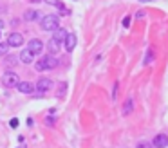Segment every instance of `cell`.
<instances>
[{"instance_id": "1", "label": "cell", "mask_w": 168, "mask_h": 148, "mask_svg": "<svg viewBox=\"0 0 168 148\" xmlns=\"http://www.w3.org/2000/svg\"><path fill=\"white\" fill-rule=\"evenodd\" d=\"M35 67H36V71H51V69H56L58 67V60L54 58L52 54H49V56H44V58H40L35 63Z\"/></svg>"}, {"instance_id": "2", "label": "cell", "mask_w": 168, "mask_h": 148, "mask_svg": "<svg viewBox=\"0 0 168 148\" xmlns=\"http://www.w3.org/2000/svg\"><path fill=\"white\" fill-rule=\"evenodd\" d=\"M40 27H42V31H49V33H52V31H56L60 27V18L56 15L44 16V20L40 22Z\"/></svg>"}, {"instance_id": "3", "label": "cell", "mask_w": 168, "mask_h": 148, "mask_svg": "<svg viewBox=\"0 0 168 148\" xmlns=\"http://www.w3.org/2000/svg\"><path fill=\"white\" fill-rule=\"evenodd\" d=\"M18 83H20V80H18V74L15 71H8L2 76V85L8 89H15V87H18Z\"/></svg>"}, {"instance_id": "4", "label": "cell", "mask_w": 168, "mask_h": 148, "mask_svg": "<svg viewBox=\"0 0 168 148\" xmlns=\"http://www.w3.org/2000/svg\"><path fill=\"white\" fill-rule=\"evenodd\" d=\"M8 45L9 47H20V45H24V36L20 34V33H11L8 36Z\"/></svg>"}, {"instance_id": "5", "label": "cell", "mask_w": 168, "mask_h": 148, "mask_svg": "<svg viewBox=\"0 0 168 148\" xmlns=\"http://www.w3.org/2000/svg\"><path fill=\"white\" fill-rule=\"evenodd\" d=\"M52 89V82L49 78H40L36 82V90L38 92H49Z\"/></svg>"}, {"instance_id": "6", "label": "cell", "mask_w": 168, "mask_h": 148, "mask_svg": "<svg viewBox=\"0 0 168 148\" xmlns=\"http://www.w3.org/2000/svg\"><path fill=\"white\" fill-rule=\"evenodd\" d=\"M27 49L36 56V54H40V52L44 51V42H40L38 38H33V40H29V47Z\"/></svg>"}, {"instance_id": "7", "label": "cell", "mask_w": 168, "mask_h": 148, "mask_svg": "<svg viewBox=\"0 0 168 148\" xmlns=\"http://www.w3.org/2000/svg\"><path fill=\"white\" fill-rule=\"evenodd\" d=\"M63 42H65V51L73 52L74 47H76V34H74V33H67V36H65Z\"/></svg>"}, {"instance_id": "8", "label": "cell", "mask_w": 168, "mask_h": 148, "mask_svg": "<svg viewBox=\"0 0 168 148\" xmlns=\"http://www.w3.org/2000/svg\"><path fill=\"white\" fill-rule=\"evenodd\" d=\"M18 60H20L22 63H25V65H29V63H33V61H35V54H33L29 49H24V51L20 52Z\"/></svg>"}, {"instance_id": "9", "label": "cell", "mask_w": 168, "mask_h": 148, "mask_svg": "<svg viewBox=\"0 0 168 148\" xmlns=\"http://www.w3.org/2000/svg\"><path fill=\"white\" fill-rule=\"evenodd\" d=\"M154 146L155 148H166L168 146V135H165V134H157V135L154 137Z\"/></svg>"}, {"instance_id": "10", "label": "cell", "mask_w": 168, "mask_h": 148, "mask_svg": "<svg viewBox=\"0 0 168 148\" xmlns=\"http://www.w3.org/2000/svg\"><path fill=\"white\" fill-rule=\"evenodd\" d=\"M16 89L20 90L22 94H33V92H35V85H33L31 82H20Z\"/></svg>"}, {"instance_id": "11", "label": "cell", "mask_w": 168, "mask_h": 148, "mask_svg": "<svg viewBox=\"0 0 168 148\" xmlns=\"http://www.w3.org/2000/svg\"><path fill=\"white\" fill-rule=\"evenodd\" d=\"M54 34H52V40L56 42V44H62L63 40H65V36H67V31L63 29V27H58L56 31H52Z\"/></svg>"}, {"instance_id": "12", "label": "cell", "mask_w": 168, "mask_h": 148, "mask_svg": "<svg viewBox=\"0 0 168 148\" xmlns=\"http://www.w3.org/2000/svg\"><path fill=\"white\" fill-rule=\"evenodd\" d=\"M38 16H40V13L35 11V9H29V11H25V13H24V18H25L27 22H36Z\"/></svg>"}, {"instance_id": "13", "label": "cell", "mask_w": 168, "mask_h": 148, "mask_svg": "<svg viewBox=\"0 0 168 148\" xmlns=\"http://www.w3.org/2000/svg\"><path fill=\"white\" fill-rule=\"evenodd\" d=\"M47 51H49V54H52V56H54V54H58V51H60V44H56V42H54V40H49V42H47Z\"/></svg>"}, {"instance_id": "14", "label": "cell", "mask_w": 168, "mask_h": 148, "mask_svg": "<svg viewBox=\"0 0 168 148\" xmlns=\"http://www.w3.org/2000/svg\"><path fill=\"white\" fill-rule=\"evenodd\" d=\"M134 101H132V99H127V101H125V107H123V114L125 116H128V114H130L132 112V108H134Z\"/></svg>"}, {"instance_id": "15", "label": "cell", "mask_w": 168, "mask_h": 148, "mask_svg": "<svg viewBox=\"0 0 168 148\" xmlns=\"http://www.w3.org/2000/svg\"><path fill=\"white\" fill-rule=\"evenodd\" d=\"M152 61H154V51H152V47H148V49H146V58H145L143 63L148 65V63H152Z\"/></svg>"}, {"instance_id": "16", "label": "cell", "mask_w": 168, "mask_h": 148, "mask_svg": "<svg viewBox=\"0 0 168 148\" xmlns=\"http://www.w3.org/2000/svg\"><path fill=\"white\" fill-rule=\"evenodd\" d=\"M8 51H9L8 42H6V44H4V42H0V56H6V54H8Z\"/></svg>"}, {"instance_id": "17", "label": "cell", "mask_w": 168, "mask_h": 148, "mask_svg": "<svg viewBox=\"0 0 168 148\" xmlns=\"http://www.w3.org/2000/svg\"><path fill=\"white\" fill-rule=\"evenodd\" d=\"M130 22H132L130 16H125V18H123V27H128V25H130Z\"/></svg>"}, {"instance_id": "18", "label": "cell", "mask_w": 168, "mask_h": 148, "mask_svg": "<svg viewBox=\"0 0 168 148\" xmlns=\"http://www.w3.org/2000/svg\"><path fill=\"white\" fill-rule=\"evenodd\" d=\"M42 2H47L49 6H60V0H42Z\"/></svg>"}, {"instance_id": "19", "label": "cell", "mask_w": 168, "mask_h": 148, "mask_svg": "<svg viewBox=\"0 0 168 148\" xmlns=\"http://www.w3.org/2000/svg\"><path fill=\"white\" fill-rule=\"evenodd\" d=\"M6 63H8V65H13V63H15V65H16V58H13V56H9Z\"/></svg>"}, {"instance_id": "20", "label": "cell", "mask_w": 168, "mask_h": 148, "mask_svg": "<svg viewBox=\"0 0 168 148\" xmlns=\"http://www.w3.org/2000/svg\"><path fill=\"white\" fill-rule=\"evenodd\" d=\"M9 125H11V126H13V128H16V126H18V119H11V121H9Z\"/></svg>"}, {"instance_id": "21", "label": "cell", "mask_w": 168, "mask_h": 148, "mask_svg": "<svg viewBox=\"0 0 168 148\" xmlns=\"http://www.w3.org/2000/svg\"><path fill=\"white\" fill-rule=\"evenodd\" d=\"M136 18H139V20H143V18H145V11H139V13H138V16H136Z\"/></svg>"}, {"instance_id": "22", "label": "cell", "mask_w": 168, "mask_h": 148, "mask_svg": "<svg viewBox=\"0 0 168 148\" xmlns=\"http://www.w3.org/2000/svg\"><path fill=\"white\" fill-rule=\"evenodd\" d=\"M138 148H152V146H150V145H148V143H141V145H139Z\"/></svg>"}, {"instance_id": "23", "label": "cell", "mask_w": 168, "mask_h": 148, "mask_svg": "<svg viewBox=\"0 0 168 148\" xmlns=\"http://www.w3.org/2000/svg\"><path fill=\"white\" fill-rule=\"evenodd\" d=\"M139 2H154V0H139Z\"/></svg>"}, {"instance_id": "24", "label": "cell", "mask_w": 168, "mask_h": 148, "mask_svg": "<svg viewBox=\"0 0 168 148\" xmlns=\"http://www.w3.org/2000/svg\"><path fill=\"white\" fill-rule=\"evenodd\" d=\"M31 2H35V4H38V2H42V0H31Z\"/></svg>"}, {"instance_id": "25", "label": "cell", "mask_w": 168, "mask_h": 148, "mask_svg": "<svg viewBox=\"0 0 168 148\" xmlns=\"http://www.w3.org/2000/svg\"><path fill=\"white\" fill-rule=\"evenodd\" d=\"M0 33H2V31H0Z\"/></svg>"}]
</instances>
